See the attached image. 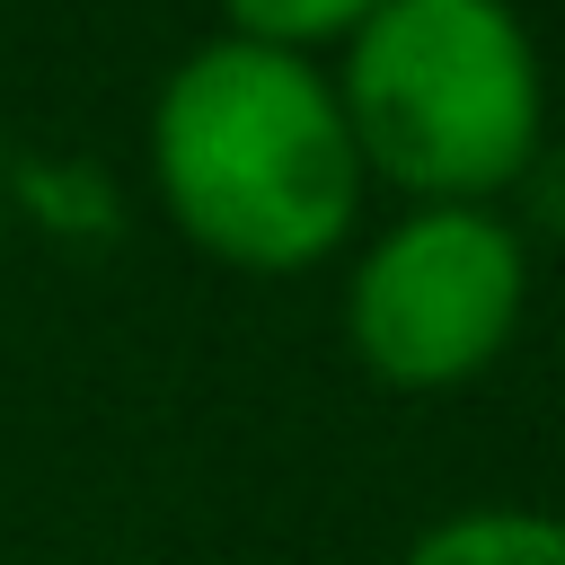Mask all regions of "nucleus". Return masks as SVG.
<instances>
[{
	"label": "nucleus",
	"mask_w": 565,
	"mask_h": 565,
	"mask_svg": "<svg viewBox=\"0 0 565 565\" xmlns=\"http://www.w3.org/2000/svg\"><path fill=\"white\" fill-rule=\"evenodd\" d=\"M371 9L380 0H221V35L291 53V62H318V53H344L371 26Z\"/></svg>",
	"instance_id": "obj_5"
},
{
	"label": "nucleus",
	"mask_w": 565,
	"mask_h": 565,
	"mask_svg": "<svg viewBox=\"0 0 565 565\" xmlns=\"http://www.w3.org/2000/svg\"><path fill=\"white\" fill-rule=\"evenodd\" d=\"M530 318V238L494 203H406L344 282V344L380 388L486 380Z\"/></svg>",
	"instance_id": "obj_3"
},
{
	"label": "nucleus",
	"mask_w": 565,
	"mask_h": 565,
	"mask_svg": "<svg viewBox=\"0 0 565 565\" xmlns=\"http://www.w3.org/2000/svg\"><path fill=\"white\" fill-rule=\"evenodd\" d=\"M150 185L159 212L238 274H309L362 221V150L318 62L212 35L150 97Z\"/></svg>",
	"instance_id": "obj_1"
},
{
	"label": "nucleus",
	"mask_w": 565,
	"mask_h": 565,
	"mask_svg": "<svg viewBox=\"0 0 565 565\" xmlns=\"http://www.w3.org/2000/svg\"><path fill=\"white\" fill-rule=\"evenodd\" d=\"M397 565H565V512L477 503V512H450V521L415 530V547Z\"/></svg>",
	"instance_id": "obj_4"
},
{
	"label": "nucleus",
	"mask_w": 565,
	"mask_h": 565,
	"mask_svg": "<svg viewBox=\"0 0 565 565\" xmlns=\"http://www.w3.org/2000/svg\"><path fill=\"white\" fill-rule=\"evenodd\" d=\"M327 79L362 177L406 203H494L539 168L547 71L512 0H380Z\"/></svg>",
	"instance_id": "obj_2"
}]
</instances>
